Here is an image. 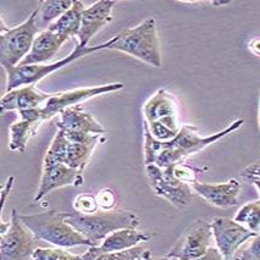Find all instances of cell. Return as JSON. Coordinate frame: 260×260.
Masks as SVG:
<instances>
[{"instance_id": "1", "label": "cell", "mask_w": 260, "mask_h": 260, "mask_svg": "<svg viewBox=\"0 0 260 260\" xmlns=\"http://www.w3.org/2000/svg\"><path fill=\"white\" fill-rule=\"evenodd\" d=\"M243 119H237L222 131L216 132L208 137H202L198 128L193 125H183L181 131L170 142L155 141L144 128V165L155 164L159 168H171L186 161L188 156L197 154L211 146L234 131H237L243 125Z\"/></svg>"}, {"instance_id": "2", "label": "cell", "mask_w": 260, "mask_h": 260, "mask_svg": "<svg viewBox=\"0 0 260 260\" xmlns=\"http://www.w3.org/2000/svg\"><path fill=\"white\" fill-rule=\"evenodd\" d=\"M69 225L77 230L81 235L98 247L109 235L117 230L136 229L140 225V217L129 210L96 211L94 214L65 213Z\"/></svg>"}, {"instance_id": "3", "label": "cell", "mask_w": 260, "mask_h": 260, "mask_svg": "<svg viewBox=\"0 0 260 260\" xmlns=\"http://www.w3.org/2000/svg\"><path fill=\"white\" fill-rule=\"evenodd\" d=\"M20 216L22 222L31 230L37 241L49 242L60 248L77 246L94 247L92 242L66 222L65 213L49 210Z\"/></svg>"}, {"instance_id": "4", "label": "cell", "mask_w": 260, "mask_h": 260, "mask_svg": "<svg viewBox=\"0 0 260 260\" xmlns=\"http://www.w3.org/2000/svg\"><path fill=\"white\" fill-rule=\"evenodd\" d=\"M110 49L128 54L154 68H161L162 60L156 22L152 17L144 20L138 26L117 33Z\"/></svg>"}, {"instance_id": "5", "label": "cell", "mask_w": 260, "mask_h": 260, "mask_svg": "<svg viewBox=\"0 0 260 260\" xmlns=\"http://www.w3.org/2000/svg\"><path fill=\"white\" fill-rule=\"evenodd\" d=\"M115 43V37L103 44L98 45H90L87 48L77 47L72 50V53L69 54L68 56L63 57L61 60H57L55 62L51 63H42V65H19L15 68L8 69V82H7V92L21 88L25 86H36L39 81L49 76L50 74L55 72L60 69L65 68L69 63L76 61L80 57L87 56L89 54L95 53V51H101L104 49H110Z\"/></svg>"}, {"instance_id": "6", "label": "cell", "mask_w": 260, "mask_h": 260, "mask_svg": "<svg viewBox=\"0 0 260 260\" xmlns=\"http://www.w3.org/2000/svg\"><path fill=\"white\" fill-rule=\"evenodd\" d=\"M37 9L28 19L15 28H4L0 35V62L5 70L19 66L28 55L35 39L39 35Z\"/></svg>"}, {"instance_id": "7", "label": "cell", "mask_w": 260, "mask_h": 260, "mask_svg": "<svg viewBox=\"0 0 260 260\" xmlns=\"http://www.w3.org/2000/svg\"><path fill=\"white\" fill-rule=\"evenodd\" d=\"M36 237L21 220L19 211L11 210L10 226L0 234L2 260H29L35 252Z\"/></svg>"}, {"instance_id": "8", "label": "cell", "mask_w": 260, "mask_h": 260, "mask_svg": "<svg viewBox=\"0 0 260 260\" xmlns=\"http://www.w3.org/2000/svg\"><path fill=\"white\" fill-rule=\"evenodd\" d=\"M146 172L150 188L156 196L166 199L176 208H184L192 203V187L178 181L174 176L172 168H159L155 164L146 165Z\"/></svg>"}, {"instance_id": "9", "label": "cell", "mask_w": 260, "mask_h": 260, "mask_svg": "<svg viewBox=\"0 0 260 260\" xmlns=\"http://www.w3.org/2000/svg\"><path fill=\"white\" fill-rule=\"evenodd\" d=\"M213 240L210 223L203 219H198L183 232L166 256L177 260H196L203 256L208 249L213 247Z\"/></svg>"}, {"instance_id": "10", "label": "cell", "mask_w": 260, "mask_h": 260, "mask_svg": "<svg viewBox=\"0 0 260 260\" xmlns=\"http://www.w3.org/2000/svg\"><path fill=\"white\" fill-rule=\"evenodd\" d=\"M143 119L147 125H160L178 134L182 128L180 109L176 98L166 89L156 90L142 108Z\"/></svg>"}, {"instance_id": "11", "label": "cell", "mask_w": 260, "mask_h": 260, "mask_svg": "<svg viewBox=\"0 0 260 260\" xmlns=\"http://www.w3.org/2000/svg\"><path fill=\"white\" fill-rule=\"evenodd\" d=\"M96 144L98 143L70 142L61 131H57L45 153L44 159L62 162L83 174Z\"/></svg>"}, {"instance_id": "12", "label": "cell", "mask_w": 260, "mask_h": 260, "mask_svg": "<svg viewBox=\"0 0 260 260\" xmlns=\"http://www.w3.org/2000/svg\"><path fill=\"white\" fill-rule=\"evenodd\" d=\"M123 88L122 83H108L103 86L88 87V88H77L72 90H66V92L54 93L50 95L44 107L42 108V114H43L44 121L53 119L57 114H61L65 109L81 105L82 103L88 101L94 96L107 94V93L116 92Z\"/></svg>"}, {"instance_id": "13", "label": "cell", "mask_w": 260, "mask_h": 260, "mask_svg": "<svg viewBox=\"0 0 260 260\" xmlns=\"http://www.w3.org/2000/svg\"><path fill=\"white\" fill-rule=\"evenodd\" d=\"M210 225L216 248L225 259L234 258L242 244L258 235L230 217L216 216Z\"/></svg>"}, {"instance_id": "14", "label": "cell", "mask_w": 260, "mask_h": 260, "mask_svg": "<svg viewBox=\"0 0 260 260\" xmlns=\"http://www.w3.org/2000/svg\"><path fill=\"white\" fill-rule=\"evenodd\" d=\"M84 178L82 172L76 170V169H72L66 164H62V162L44 159L41 182H39L37 193H36L33 201L37 203V202H41L45 196L53 192L54 189L68 186L78 187L82 186Z\"/></svg>"}, {"instance_id": "15", "label": "cell", "mask_w": 260, "mask_h": 260, "mask_svg": "<svg viewBox=\"0 0 260 260\" xmlns=\"http://www.w3.org/2000/svg\"><path fill=\"white\" fill-rule=\"evenodd\" d=\"M115 2L113 0H99L90 7L86 8L82 16V23L78 33L77 47H89V42L103 27L113 21V9Z\"/></svg>"}, {"instance_id": "16", "label": "cell", "mask_w": 260, "mask_h": 260, "mask_svg": "<svg viewBox=\"0 0 260 260\" xmlns=\"http://www.w3.org/2000/svg\"><path fill=\"white\" fill-rule=\"evenodd\" d=\"M193 192L204 198L208 203L217 208H231L238 204L241 182L236 178L222 183L194 182L190 184Z\"/></svg>"}, {"instance_id": "17", "label": "cell", "mask_w": 260, "mask_h": 260, "mask_svg": "<svg viewBox=\"0 0 260 260\" xmlns=\"http://www.w3.org/2000/svg\"><path fill=\"white\" fill-rule=\"evenodd\" d=\"M20 120L11 123L10 126V143L9 148L11 152L25 153L29 138L37 135L39 127L44 122L42 108L31 110L19 111Z\"/></svg>"}, {"instance_id": "18", "label": "cell", "mask_w": 260, "mask_h": 260, "mask_svg": "<svg viewBox=\"0 0 260 260\" xmlns=\"http://www.w3.org/2000/svg\"><path fill=\"white\" fill-rule=\"evenodd\" d=\"M57 128L65 134H89V135H104L105 128L94 119L92 114L86 111L82 105H76L65 109L60 114Z\"/></svg>"}, {"instance_id": "19", "label": "cell", "mask_w": 260, "mask_h": 260, "mask_svg": "<svg viewBox=\"0 0 260 260\" xmlns=\"http://www.w3.org/2000/svg\"><path fill=\"white\" fill-rule=\"evenodd\" d=\"M51 93L41 92L36 86H25L21 88L7 92L0 101L2 113L10 110H31V109L43 108Z\"/></svg>"}, {"instance_id": "20", "label": "cell", "mask_w": 260, "mask_h": 260, "mask_svg": "<svg viewBox=\"0 0 260 260\" xmlns=\"http://www.w3.org/2000/svg\"><path fill=\"white\" fill-rule=\"evenodd\" d=\"M65 42V39L49 29L39 32V35L35 39L31 51L20 65H42V63L48 62L56 55Z\"/></svg>"}, {"instance_id": "21", "label": "cell", "mask_w": 260, "mask_h": 260, "mask_svg": "<svg viewBox=\"0 0 260 260\" xmlns=\"http://www.w3.org/2000/svg\"><path fill=\"white\" fill-rule=\"evenodd\" d=\"M84 10H86V8H84L83 3L80 0H75L70 10L66 11L60 19L51 23L47 29L56 33L65 41L74 38L75 36H78V33H80Z\"/></svg>"}, {"instance_id": "22", "label": "cell", "mask_w": 260, "mask_h": 260, "mask_svg": "<svg viewBox=\"0 0 260 260\" xmlns=\"http://www.w3.org/2000/svg\"><path fill=\"white\" fill-rule=\"evenodd\" d=\"M149 235L137 229H122L109 235L98 247L103 252H121L137 247L141 242L149 241Z\"/></svg>"}, {"instance_id": "23", "label": "cell", "mask_w": 260, "mask_h": 260, "mask_svg": "<svg viewBox=\"0 0 260 260\" xmlns=\"http://www.w3.org/2000/svg\"><path fill=\"white\" fill-rule=\"evenodd\" d=\"M74 5L72 0H41L37 8L39 31H45L51 23L62 16Z\"/></svg>"}, {"instance_id": "24", "label": "cell", "mask_w": 260, "mask_h": 260, "mask_svg": "<svg viewBox=\"0 0 260 260\" xmlns=\"http://www.w3.org/2000/svg\"><path fill=\"white\" fill-rule=\"evenodd\" d=\"M82 260H153V255L149 249L138 246L121 252H103L99 247H89Z\"/></svg>"}, {"instance_id": "25", "label": "cell", "mask_w": 260, "mask_h": 260, "mask_svg": "<svg viewBox=\"0 0 260 260\" xmlns=\"http://www.w3.org/2000/svg\"><path fill=\"white\" fill-rule=\"evenodd\" d=\"M234 220L252 232L258 234L260 231V199L249 202L241 207L236 213Z\"/></svg>"}, {"instance_id": "26", "label": "cell", "mask_w": 260, "mask_h": 260, "mask_svg": "<svg viewBox=\"0 0 260 260\" xmlns=\"http://www.w3.org/2000/svg\"><path fill=\"white\" fill-rule=\"evenodd\" d=\"M33 260H82V255L72 254L63 248H36L32 255Z\"/></svg>"}, {"instance_id": "27", "label": "cell", "mask_w": 260, "mask_h": 260, "mask_svg": "<svg viewBox=\"0 0 260 260\" xmlns=\"http://www.w3.org/2000/svg\"><path fill=\"white\" fill-rule=\"evenodd\" d=\"M234 260H260V235L248 240L235 253Z\"/></svg>"}, {"instance_id": "28", "label": "cell", "mask_w": 260, "mask_h": 260, "mask_svg": "<svg viewBox=\"0 0 260 260\" xmlns=\"http://www.w3.org/2000/svg\"><path fill=\"white\" fill-rule=\"evenodd\" d=\"M171 168H172V172H174V176L176 177L178 181H181V182H184V183H188V184L197 182L198 175L202 172V170H199V169L184 164V162L171 166Z\"/></svg>"}, {"instance_id": "29", "label": "cell", "mask_w": 260, "mask_h": 260, "mask_svg": "<svg viewBox=\"0 0 260 260\" xmlns=\"http://www.w3.org/2000/svg\"><path fill=\"white\" fill-rule=\"evenodd\" d=\"M74 208L77 213L81 214H94L99 211L96 198L88 193L78 194L74 201Z\"/></svg>"}, {"instance_id": "30", "label": "cell", "mask_w": 260, "mask_h": 260, "mask_svg": "<svg viewBox=\"0 0 260 260\" xmlns=\"http://www.w3.org/2000/svg\"><path fill=\"white\" fill-rule=\"evenodd\" d=\"M96 203H98L99 209L104 211H110L114 210V208L116 207L117 203V196L115 193V190L111 188H103L98 192V194L95 196Z\"/></svg>"}, {"instance_id": "31", "label": "cell", "mask_w": 260, "mask_h": 260, "mask_svg": "<svg viewBox=\"0 0 260 260\" xmlns=\"http://www.w3.org/2000/svg\"><path fill=\"white\" fill-rule=\"evenodd\" d=\"M241 176L243 180L252 183L253 181L260 180V161L254 162V164L247 166L246 169L241 171Z\"/></svg>"}, {"instance_id": "32", "label": "cell", "mask_w": 260, "mask_h": 260, "mask_svg": "<svg viewBox=\"0 0 260 260\" xmlns=\"http://www.w3.org/2000/svg\"><path fill=\"white\" fill-rule=\"evenodd\" d=\"M14 181L15 178L13 176H10L7 180V182L4 183V186L2 187V192H0V196H2V211L4 209V205H5V199L8 198L9 193H10L11 188H13L14 186Z\"/></svg>"}, {"instance_id": "33", "label": "cell", "mask_w": 260, "mask_h": 260, "mask_svg": "<svg viewBox=\"0 0 260 260\" xmlns=\"http://www.w3.org/2000/svg\"><path fill=\"white\" fill-rule=\"evenodd\" d=\"M225 258L222 256V254L219 252V249H217L216 247H210L209 249H208V252L204 254L203 256H201V258L196 259V260H223Z\"/></svg>"}, {"instance_id": "34", "label": "cell", "mask_w": 260, "mask_h": 260, "mask_svg": "<svg viewBox=\"0 0 260 260\" xmlns=\"http://www.w3.org/2000/svg\"><path fill=\"white\" fill-rule=\"evenodd\" d=\"M248 47H249V50L252 51L254 55L260 56V38L253 39L252 42H249Z\"/></svg>"}, {"instance_id": "35", "label": "cell", "mask_w": 260, "mask_h": 260, "mask_svg": "<svg viewBox=\"0 0 260 260\" xmlns=\"http://www.w3.org/2000/svg\"><path fill=\"white\" fill-rule=\"evenodd\" d=\"M153 260H177V259L168 258V256H165V258H156V259H153Z\"/></svg>"}, {"instance_id": "36", "label": "cell", "mask_w": 260, "mask_h": 260, "mask_svg": "<svg viewBox=\"0 0 260 260\" xmlns=\"http://www.w3.org/2000/svg\"><path fill=\"white\" fill-rule=\"evenodd\" d=\"M259 126H260V109H259Z\"/></svg>"}, {"instance_id": "37", "label": "cell", "mask_w": 260, "mask_h": 260, "mask_svg": "<svg viewBox=\"0 0 260 260\" xmlns=\"http://www.w3.org/2000/svg\"><path fill=\"white\" fill-rule=\"evenodd\" d=\"M29 260H33V259H29Z\"/></svg>"}]
</instances>
